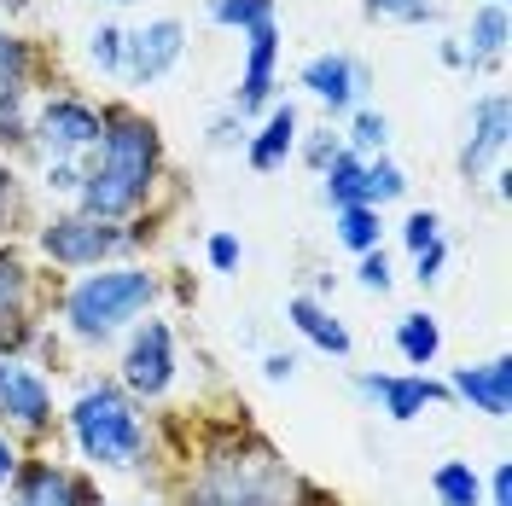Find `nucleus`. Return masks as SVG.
<instances>
[{"instance_id":"1","label":"nucleus","mask_w":512,"mask_h":506,"mask_svg":"<svg viewBox=\"0 0 512 506\" xmlns=\"http://www.w3.org/2000/svg\"><path fill=\"white\" fill-rule=\"evenodd\" d=\"M158 175V128L134 111L105 117V140H99V163L82 175V216L117 222L128 216Z\"/></svg>"},{"instance_id":"2","label":"nucleus","mask_w":512,"mask_h":506,"mask_svg":"<svg viewBox=\"0 0 512 506\" xmlns=\"http://www.w3.org/2000/svg\"><path fill=\"white\" fill-rule=\"evenodd\" d=\"M152 297H158V280H152L146 268H105V274H88V280L70 285L64 320H70L76 338L105 344V338H117L140 309H152Z\"/></svg>"},{"instance_id":"3","label":"nucleus","mask_w":512,"mask_h":506,"mask_svg":"<svg viewBox=\"0 0 512 506\" xmlns=\"http://www.w3.org/2000/svg\"><path fill=\"white\" fill-rule=\"evenodd\" d=\"M70 431H76V448L94 466H134L140 448H146L134 396H128L123 384H88L76 396V408H70Z\"/></svg>"},{"instance_id":"4","label":"nucleus","mask_w":512,"mask_h":506,"mask_svg":"<svg viewBox=\"0 0 512 506\" xmlns=\"http://www.w3.org/2000/svg\"><path fill=\"white\" fill-rule=\"evenodd\" d=\"M291 477L274 466L268 448H256L251 460L239 454H222L210 460V472L198 483V506H286Z\"/></svg>"},{"instance_id":"5","label":"nucleus","mask_w":512,"mask_h":506,"mask_svg":"<svg viewBox=\"0 0 512 506\" xmlns=\"http://www.w3.org/2000/svg\"><path fill=\"white\" fill-rule=\"evenodd\" d=\"M123 245V233L99 216H59V222L41 227V251L64 262V268H94L99 256H111Z\"/></svg>"},{"instance_id":"6","label":"nucleus","mask_w":512,"mask_h":506,"mask_svg":"<svg viewBox=\"0 0 512 506\" xmlns=\"http://www.w3.org/2000/svg\"><path fill=\"white\" fill-rule=\"evenodd\" d=\"M175 379V332L163 320H146L134 338H128V355H123V384L134 396H163Z\"/></svg>"},{"instance_id":"7","label":"nucleus","mask_w":512,"mask_h":506,"mask_svg":"<svg viewBox=\"0 0 512 506\" xmlns=\"http://www.w3.org/2000/svg\"><path fill=\"white\" fill-rule=\"evenodd\" d=\"M35 134H41V146L53 152V163H70L76 152H88V146L105 140V117H99L94 105H82V99H53V105L41 111Z\"/></svg>"},{"instance_id":"8","label":"nucleus","mask_w":512,"mask_h":506,"mask_svg":"<svg viewBox=\"0 0 512 506\" xmlns=\"http://www.w3.org/2000/svg\"><path fill=\"white\" fill-rule=\"evenodd\" d=\"M0 419H12V425H24V431H47V419H53V390L47 379L24 367V361H0Z\"/></svg>"},{"instance_id":"9","label":"nucleus","mask_w":512,"mask_h":506,"mask_svg":"<svg viewBox=\"0 0 512 506\" xmlns=\"http://www.w3.org/2000/svg\"><path fill=\"white\" fill-rule=\"evenodd\" d=\"M355 390H361V396H373V402H384V413H390V419H402V425L419 419L431 402H443V396H448L443 384H431L425 373H361Z\"/></svg>"},{"instance_id":"10","label":"nucleus","mask_w":512,"mask_h":506,"mask_svg":"<svg viewBox=\"0 0 512 506\" xmlns=\"http://www.w3.org/2000/svg\"><path fill=\"white\" fill-rule=\"evenodd\" d=\"M181 47H187V30L175 18H158V24H146V30H134L123 41V64H128V76L146 88V82H158L163 70L181 59Z\"/></svg>"},{"instance_id":"11","label":"nucleus","mask_w":512,"mask_h":506,"mask_svg":"<svg viewBox=\"0 0 512 506\" xmlns=\"http://www.w3.org/2000/svg\"><path fill=\"white\" fill-rule=\"evenodd\" d=\"M245 41H251V59H245L239 94H233V111H239V117H245V111H256L262 99L274 94V59H280V30H274V18L251 24V30H245Z\"/></svg>"},{"instance_id":"12","label":"nucleus","mask_w":512,"mask_h":506,"mask_svg":"<svg viewBox=\"0 0 512 506\" xmlns=\"http://www.w3.org/2000/svg\"><path fill=\"white\" fill-rule=\"evenodd\" d=\"M448 396L472 402V408L489 413V419H507V402H512V361H507V355H495V361H483V367H460V373H454V384H448Z\"/></svg>"},{"instance_id":"13","label":"nucleus","mask_w":512,"mask_h":506,"mask_svg":"<svg viewBox=\"0 0 512 506\" xmlns=\"http://www.w3.org/2000/svg\"><path fill=\"white\" fill-rule=\"evenodd\" d=\"M303 88L320 99V105H332V111H350L361 88H367V70L344 53H320V59L303 64Z\"/></svg>"},{"instance_id":"14","label":"nucleus","mask_w":512,"mask_h":506,"mask_svg":"<svg viewBox=\"0 0 512 506\" xmlns=\"http://www.w3.org/2000/svg\"><path fill=\"white\" fill-rule=\"evenodd\" d=\"M507 152V94H483L478 111H472V128H466V152H460V169L478 175L489 158Z\"/></svg>"},{"instance_id":"15","label":"nucleus","mask_w":512,"mask_h":506,"mask_svg":"<svg viewBox=\"0 0 512 506\" xmlns=\"http://www.w3.org/2000/svg\"><path fill=\"white\" fill-rule=\"evenodd\" d=\"M18 506H82V483L53 460H35L30 472L18 477Z\"/></svg>"},{"instance_id":"16","label":"nucleus","mask_w":512,"mask_h":506,"mask_svg":"<svg viewBox=\"0 0 512 506\" xmlns=\"http://www.w3.org/2000/svg\"><path fill=\"white\" fill-rule=\"evenodd\" d=\"M286 315H291V326H297V332H303L315 349H326V355H350V332L332 320V309H326V303H315V297H291Z\"/></svg>"},{"instance_id":"17","label":"nucleus","mask_w":512,"mask_h":506,"mask_svg":"<svg viewBox=\"0 0 512 506\" xmlns=\"http://www.w3.org/2000/svg\"><path fill=\"white\" fill-rule=\"evenodd\" d=\"M466 41H472V47H460L466 70L501 59V53H507V6H495V0H489L483 12H472V30H466Z\"/></svg>"},{"instance_id":"18","label":"nucleus","mask_w":512,"mask_h":506,"mask_svg":"<svg viewBox=\"0 0 512 506\" xmlns=\"http://www.w3.org/2000/svg\"><path fill=\"white\" fill-rule=\"evenodd\" d=\"M24 76H30V59H24V47H18L12 35L0 30V140H6V128H18L12 105L24 99Z\"/></svg>"},{"instance_id":"19","label":"nucleus","mask_w":512,"mask_h":506,"mask_svg":"<svg viewBox=\"0 0 512 506\" xmlns=\"http://www.w3.org/2000/svg\"><path fill=\"white\" fill-rule=\"evenodd\" d=\"M24 303H30V268L12 251H0V344H6V332H18Z\"/></svg>"},{"instance_id":"20","label":"nucleus","mask_w":512,"mask_h":506,"mask_svg":"<svg viewBox=\"0 0 512 506\" xmlns=\"http://www.w3.org/2000/svg\"><path fill=\"white\" fill-rule=\"evenodd\" d=\"M291 140H297V111L280 105V111L262 123V134L251 140V169H280L286 152H291Z\"/></svg>"},{"instance_id":"21","label":"nucleus","mask_w":512,"mask_h":506,"mask_svg":"<svg viewBox=\"0 0 512 506\" xmlns=\"http://www.w3.org/2000/svg\"><path fill=\"white\" fill-rule=\"evenodd\" d=\"M431 489H437V506H483V477L472 472V460H443L431 472Z\"/></svg>"},{"instance_id":"22","label":"nucleus","mask_w":512,"mask_h":506,"mask_svg":"<svg viewBox=\"0 0 512 506\" xmlns=\"http://www.w3.org/2000/svg\"><path fill=\"white\" fill-rule=\"evenodd\" d=\"M396 349H402V361H408V367H431V361H437V349H443L437 320H431V315H402V326H396Z\"/></svg>"},{"instance_id":"23","label":"nucleus","mask_w":512,"mask_h":506,"mask_svg":"<svg viewBox=\"0 0 512 506\" xmlns=\"http://www.w3.org/2000/svg\"><path fill=\"white\" fill-rule=\"evenodd\" d=\"M402 192H408V175H402V169H396L390 158L361 163V204H367V210H379V204L402 198Z\"/></svg>"},{"instance_id":"24","label":"nucleus","mask_w":512,"mask_h":506,"mask_svg":"<svg viewBox=\"0 0 512 506\" xmlns=\"http://www.w3.org/2000/svg\"><path fill=\"white\" fill-rule=\"evenodd\" d=\"M361 163H367V158L338 152V158L320 169V175H326V198H332V210H350V204H361Z\"/></svg>"},{"instance_id":"25","label":"nucleus","mask_w":512,"mask_h":506,"mask_svg":"<svg viewBox=\"0 0 512 506\" xmlns=\"http://www.w3.org/2000/svg\"><path fill=\"white\" fill-rule=\"evenodd\" d=\"M379 210H367V204H350V210H338V239L350 245V251H379Z\"/></svg>"},{"instance_id":"26","label":"nucleus","mask_w":512,"mask_h":506,"mask_svg":"<svg viewBox=\"0 0 512 506\" xmlns=\"http://www.w3.org/2000/svg\"><path fill=\"white\" fill-rule=\"evenodd\" d=\"M210 18L227 30H251L262 18H274V0H210Z\"/></svg>"},{"instance_id":"27","label":"nucleus","mask_w":512,"mask_h":506,"mask_svg":"<svg viewBox=\"0 0 512 506\" xmlns=\"http://www.w3.org/2000/svg\"><path fill=\"white\" fill-rule=\"evenodd\" d=\"M373 18H396V24H431L437 18V0H367Z\"/></svg>"},{"instance_id":"28","label":"nucleus","mask_w":512,"mask_h":506,"mask_svg":"<svg viewBox=\"0 0 512 506\" xmlns=\"http://www.w3.org/2000/svg\"><path fill=\"white\" fill-rule=\"evenodd\" d=\"M350 140H355V158H367V152H379L384 158V140H390V123H384L379 111H361L350 128Z\"/></svg>"},{"instance_id":"29","label":"nucleus","mask_w":512,"mask_h":506,"mask_svg":"<svg viewBox=\"0 0 512 506\" xmlns=\"http://www.w3.org/2000/svg\"><path fill=\"white\" fill-rule=\"evenodd\" d=\"M123 41H128L123 30L105 24V30H94V41H88V59H94L99 70H123Z\"/></svg>"},{"instance_id":"30","label":"nucleus","mask_w":512,"mask_h":506,"mask_svg":"<svg viewBox=\"0 0 512 506\" xmlns=\"http://www.w3.org/2000/svg\"><path fill=\"white\" fill-rule=\"evenodd\" d=\"M402 239H408V251H425V245H431V239H443V222H437V210H414V216H408V227H402Z\"/></svg>"},{"instance_id":"31","label":"nucleus","mask_w":512,"mask_h":506,"mask_svg":"<svg viewBox=\"0 0 512 506\" xmlns=\"http://www.w3.org/2000/svg\"><path fill=\"white\" fill-rule=\"evenodd\" d=\"M361 285H367V291H390V256L384 251L361 256Z\"/></svg>"},{"instance_id":"32","label":"nucleus","mask_w":512,"mask_h":506,"mask_svg":"<svg viewBox=\"0 0 512 506\" xmlns=\"http://www.w3.org/2000/svg\"><path fill=\"white\" fill-rule=\"evenodd\" d=\"M210 268H216V274H233V268H239V239H233V233H216V239H210Z\"/></svg>"},{"instance_id":"33","label":"nucleus","mask_w":512,"mask_h":506,"mask_svg":"<svg viewBox=\"0 0 512 506\" xmlns=\"http://www.w3.org/2000/svg\"><path fill=\"white\" fill-rule=\"evenodd\" d=\"M443 262H448V245H443V239H431V245L419 251V285L443 280Z\"/></svg>"},{"instance_id":"34","label":"nucleus","mask_w":512,"mask_h":506,"mask_svg":"<svg viewBox=\"0 0 512 506\" xmlns=\"http://www.w3.org/2000/svg\"><path fill=\"white\" fill-rule=\"evenodd\" d=\"M47 187L53 192H82V169H76V163H53V169H47Z\"/></svg>"},{"instance_id":"35","label":"nucleus","mask_w":512,"mask_h":506,"mask_svg":"<svg viewBox=\"0 0 512 506\" xmlns=\"http://www.w3.org/2000/svg\"><path fill=\"white\" fill-rule=\"evenodd\" d=\"M489 506H512V466H495V477H489Z\"/></svg>"},{"instance_id":"36","label":"nucleus","mask_w":512,"mask_h":506,"mask_svg":"<svg viewBox=\"0 0 512 506\" xmlns=\"http://www.w3.org/2000/svg\"><path fill=\"white\" fill-rule=\"evenodd\" d=\"M338 152H344V146H338L332 134H320V140H309V163H315V169H326V163L338 158Z\"/></svg>"},{"instance_id":"37","label":"nucleus","mask_w":512,"mask_h":506,"mask_svg":"<svg viewBox=\"0 0 512 506\" xmlns=\"http://www.w3.org/2000/svg\"><path fill=\"white\" fill-rule=\"evenodd\" d=\"M233 140H245V123L239 117H222V123L210 128V146H233Z\"/></svg>"},{"instance_id":"38","label":"nucleus","mask_w":512,"mask_h":506,"mask_svg":"<svg viewBox=\"0 0 512 506\" xmlns=\"http://www.w3.org/2000/svg\"><path fill=\"white\" fill-rule=\"evenodd\" d=\"M262 373H268L274 384H286L291 373H297V361H291V355H268V361H262Z\"/></svg>"},{"instance_id":"39","label":"nucleus","mask_w":512,"mask_h":506,"mask_svg":"<svg viewBox=\"0 0 512 506\" xmlns=\"http://www.w3.org/2000/svg\"><path fill=\"white\" fill-rule=\"evenodd\" d=\"M18 477V454H12V443L0 437V483H12Z\"/></svg>"},{"instance_id":"40","label":"nucleus","mask_w":512,"mask_h":506,"mask_svg":"<svg viewBox=\"0 0 512 506\" xmlns=\"http://www.w3.org/2000/svg\"><path fill=\"white\" fill-rule=\"evenodd\" d=\"M6 216H12V169L0 163V222H6Z\"/></svg>"},{"instance_id":"41","label":"nucleus","mask_w":512,"mask_h":506,"mask_svg":"<svg viewBox=\"0 0 512 506\" xmlns=\"http://www.w3.org/2000/svg\"><path fill=\"white\" fill-rule=\"evenodd\" d=\"M495 6H507V0H495Z\"/></svg>"}]
</instances>
